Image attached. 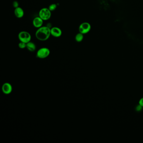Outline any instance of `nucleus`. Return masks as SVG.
<instances>
[{
  "instance_id": "1",
  "label": "nucleus",
  "mask_w": 143,
  "mask_h": 143,
  "mask_svg": "<svg viewBox=\"0 0 143 143\" xmlns=\"http://www.w3.org/2000/svg\"><path fill=\"white\" fill-rule=\"evenodd\" d=\"M51 34V29L47 27H41L36 32L37 38L39 40L45 41L49 38Z\"/></svg>"
},
{
  "instance_id": "2",
  "label": "nucleus",
  "mask_w": 143,
  "mask_h": 143,
  "mask_svg": "<svg viewBox=\"0 0 143 143\" xmlns=\"http://www.w3.org/2000/svg\"><path fill=\"white\" fill-rule=\"evenodd\" d=\"M18 37L20 41L26 43H27L30 42L31 39V36L27 32H21L19 34Z\"/></svg>"
},
{
  "instance_id": "3",
  "label": "nucleus",
  "mask_w": 143,
  "mask_h": 143,
  "mask_svg": "<svg viewBox=\"0 0 143 143\" xmlns=\"http://www.w3.org/2000/svg\"><path fill=\"white\" fill-rule=\"evenodd\" d=\"M39 15L43 20H47L51 17V11L48 8H43L39 11Z\"/></svg>"
},
{
  "instance_id": "4",
  "label": "nucleus",
  "mask_w": 143,
  "mask_h": 143,
  "mask_svg": "<svg viewBox=\"0 0 143 143\" xmlns=\"http://www.w3.org/2000/svg\"><path fill=\"white\" fill-rule=\"evenodd\" d=\"M50 54L49 49L47 48H41L37 51V56L39 58L43 59L49 56Z\"/></svg>"
},
{
  "instance_id": "5",
  "label": "nucleus",
  "mask_w": 143,
  "mask_h": 143,
  "mask_svg": "<svg viewBox=\"0 0 143 143\" xmlns=\"http://www.w3.org/2000/svg\"><path fill=\"white\" fill-rule=\"evenodd\" d=\"M91 29V26L88 22H84L81 24L79 27V32L83 34L88 33Z\"/></svg>"
},
{
  "instance_id": "6",
  "label": "nucleus",
  "mask_w": 143,
  "mask_h": 143,
  "mask_svg": "<svg viewBox=\"0 0 143 143\" xmlns=\"http://www.w3.org/2000/svg\"><path fill=\"white\" fill-rule=\"evenodd\" d=\"M2 90L5 94H10L12 91V86L9 83H4L2 86Z\"/></svg>"
},
{
  "instance_id": "7",
  "label": "nucleus",
  "mask_w": 143,
  "mask_h": 143,
  "mask_svg": "<svg viewBox=\"0 0 143 143\" xmlns=\"http://www.w3.org/2000/svg\"><path fill=\"white\" fill-rule=\"evenodd\" d=\"M62 31L58 27H54L51 29V34L54 37H59L62 35Z\"/></svg>"
},
{
  "instance_id": "8",
  "label": "nucleus",
  "mask_w": 143,
  "mask_h": 143,
  "mask_svg": "<svg viewBox=\"0 0 143 143\" xmlns=\"http://www.w3.org/2000/svg\"><path fill=\"white\" fill-rule=\"evenodd\" d=\"M43 24V20L40 17H37L34 19L33 24L36 28H40L41 27Z\"/></svg>"
},
{
  "instance_id": "9",
  "label": "nucleus",
  "mask_w": 143,
  "mask_h": 143,
  "mask_svg": "<svg viewBox=\"0 0 143 143\" xmlns=\"http://www.w3.org/2000/svg\"><path fill=\"white\" fill-rule=\"evenodd\" d=\"M15 15L17 18H21L24 16V12L22 8L21 7L17 8L14 10Z\"/></svg>"
},
{
  "instance_id": "10",
  "label": "nucleus",
  "mask_w": 143,
  "mask_h": 143,
  "mask_svg": "<svg viewBox=\"0 0 143 143\" xmlns=\"http://www.w3.org/2000/svg\"><path fill=\"white\" fill-rule=\"evenodd\" d=\"M26 48H27V49L29 51L33 52L35 50L36 45L33 43L29 42V43H27V47Z\"/></svg>"
},
{
  "instance_id": "11",
  "label": "nucleus",
  "mask_w": 143,
  "mask_h": 143,
  "mask_svg": "<svg viewBox=\"0 0 143 143\" xmlns=\"http://www.w3.org/2000/svg\"><path fill=\"white\" fill-rule=\"evenodd\" d=\"M83 39H84L83 34L81 33L80 32L77 34L76 35V37H75V39H76V41L79 42V43L82 41L83 40Z\"/></svg>"
},
{
  "instance_id": "12",
  "label": "nucleus",
  "mask_w": 143,
  "mask_h": 143,
  "mask_svg": "<svg viewBox=\"0 0 143 143\" xmlns=\"http://www.w3.org/2000/svg\"><path fill=\"white\" fill-rule=\"evenodd\" d=\"M57 8V5L55 4H52L49 6V9L51 12L54 11Z\"/></svg>"
},
{
  "instance_id": "13",
  "label": "nucleus",
  "mask_w": 143,
  "mask_h": 143,
  "mask_svg": "<svg viewBox=\"0 0 143 143\" xmlns=\"http://www.w3.org/2000/svg\"><path fill=\"white\" fill-rule=\"evenodd\" d=\"M19 47L21 49H24L27 47V43L21 42V43L19 44Z\"/></svg>"
},
{
  "instance_id": "14",
  "label": "nucleus",
  "mask_w": 143,
  "mask_h": 143,
  "mask_svg": "<svg viewBox=\"0 0 143 143\" xmlns=\"http://www.w3.org/2000/svg\"><path fill=\"white\" fill-rule=\"evenodd\" d=\"M13 6L15 8H17L19 7V3H18V2L17 1H14L13 2Z\"/></svg>"
},
{
  "instance_id": "15",
  "label": "nucleus",
  "mask_w": 143,
  "mask_h": 143,
  "mask_svg": "<svg viewBox=\"0 0 143 143\" xmlns=\"http://www.w3.org/2000/svg\"><path fill=\"white\" fill-rule=\"evenodd\" d=\"M139 106L140 107H143V97L141 98L139 100Z\"/></svg>"
}]
</instances>
